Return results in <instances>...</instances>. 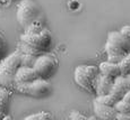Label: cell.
<instances>
[{
  "label": "cell",
  "mask_w": 130,
  "mask_h": 120,
  "mask_svg": "<svg viewBox=\"0 0 130 120\" xmlns=\"http://www.w3.org/2000/svg\"><path fill=\"white\" fill-rule=\"evenodd\" d=\"M14 89H16V91L19 92L21 94L29 96L33 98H44L51 93L52 87L51 84L47 82V80L37 77L31 82L16 84Z\"/></svg>",
  "instance_id": "obj_6"
},
{
  "label": "cell",
  "mask_w": 130,
  "mask_h": 120,
  "mask_svg": "<svg viewBox=\"0 0 130 120\" xmlns=\"http://www.w3.org/2000/svg\"><path fill=\"white\" fill-rule=\"evenodd\" d=\"M52 119V116L51 113H49V112H37V113H33L31 114V116L26 117L25 120H50Z\"/></svg>",
  "instance_id": "obj_19"
},
{
  "label": "cell",
  "mask_w": 130,
  "mask_h": 120,
  "mask_svg": "<svg viewBox=\"0 0 130 120\" xmlns=\"http://www.w3.org/2000/svg\"><path fill=\"white\" fill-rule=\"evenodd\" d=\"M21 41L43 53H49L52 47L51 33L42 26V22H33L24 28Z\"/></svg>",
  "instance_id": "obj_1"
},
{
  "label": "cell",
  "mask_w": 130,
  "mask_h": 120,
  "mask_svg": "<svg viewBox=\"0 0 130 120\" xmlns=\"http://www.w3.org/2000/svg\"><path fill=\"white\" fill-rule=\"evenodd\" d=\"M33 69L35 70L39 77L49 80L50 77L53 76V74L58 69V61L53 55L43 53L36 57Z\"/></svg>",
  "instance_id": "obj_7"
},
{
  "label": "cell",
  "mask_w": 130,
  "mask_h": 120,
  "mask_svg": "<svg viewBox=\"0 0 130 120\" xmlns=\"http://www.w3.org/2000/svg\"><path fill=\"white\" fill-rule=\"evenodd\" d=\"M106 61L112 63H119L120 59L130 53V41L126 39L120 32H110L105 43Z\"/></svg>",
  "instance_id": "obj_2"
},
{
  "label": "cell",
  "mask_w": 130,
  "mask_h": 120,
  "mask_svg": "<svg viewBox=\"0 0 130 120\" xmlns=\"http://www.w3.org/2000/svg\"><path fill=\"white\" fill-rule=\"evenodd\" d=\"M69 118L72 119V120H86L87 118L85 116H83L82 113H79V112H77V111H72L70 112V114H69Z\"/></svg>",
  "instance_id": "obj_22"
},
{
  "label": "cell",
  "mask_w": 130,
  "mask_h": 120,
  "mask_svg": "<svg viewBox=\"0 0 130 120\" xmlns=\"http://www.w3.org/2000/svg\"><path fill=\"white\" fill-rule=\"evenodd\" d=\"M37 74L35 70L32 66H23L21 65L17 69L16 74H15V85L21 83H26V82H31L33 80L37 79Z\"/></svg>",
  "instance_id": "obj_10"
},
{
  "label": "cell",
  "mask_w": 130,
  "mask_h": 120,
  "mask_svg": "<svg viewBox=\"0 0 130 120\" xmlns=\"http://www.w3.org/2000/svg\"><path fill=\"white\" fill-rule=\"evenodd\" d=\"M95 101L100 102V103H103V104H106V106H111V107H114L116 103L119 101L113 94L109 93V94H104V96H96L95 98Z\"/></svg>",
  "instance_id": "obj_17"
},
{
  "label": "cell",
  "mask_w": 130,
  "mask_h": 120,
  "mask_svg": "<svg viewBox=\"0 0 130 120\" xmlns=\"http://www.w3.org/2000/svg\"><path fill=\"white\" fill-rule=\"evenodd\" d=\"M127 77H128V81H129V84H130V74H129V75L127 76Z\"/></svg>",
  "instance_id": "obj_25"
},
{
  "label": "cell",
  "mask_w": 130,
  "mask_h": 120,
  "mask_svg": "<svg viewBox=\"0 0 130 120\" xmlns=\"http://www.w3.org/2000/svg\"><path fill=\"white\" fill-rule=\"evenodd\" d=\"M17 51L21 52V53H24V54L33 55V56H39V55L43 54V52L37 51L36 48H34V47L29 46L28 44L24 43V42H22V41L18 43V49H17Z\"/></svg>",
  "instance_id": "obj_16"
},
{
  "label": "cell",
  "mask_w": 130,
  "mask_h": 120,
  "mask_svg": "<svg viewBox=\"0 0 130 120\" xmlns=\"http://www.w3.org/2000/svg\"><path fill=\"white\" fill-rule=\"evenodd\" d=\"M99 71L101 74L112 77V79L120 75V69H119L118 63H112V62H109V61L102 62L99 66Z\"/></svg>",
  "instance_id": "obj_12"
},
{
  "label": "cell",
  "mask_w": 130,
  "mask_h": 120,
  "mask_svg": "<svg viewBox=\"0 0 130 120\" xmlns=\"http://www.w3.org/2000/svg\"><path fill=\"white\" fill-rule=\"evenodd\" d=\"M19 54H21V65L33 67L34 62H35L37 56H33V55H29V54H24V53H21V52H19Z\"/></svg>",
  "instance_id": "obj_18"
},
{
  "label": "cell",
  "mask_w": 130,
  "mask_h": 120,
  "mask_svg": "<svg viewBox=\"0 0 130 120\" xmlns=\"http://www.w3.org/2000/svg\"><path fill=\"white\" fill-rule=\"evenodd\" d=\"M99 74V67L94 65H79L75 69L74 79L77 85L88 93L95 94V81Z\"/></svg>",
  "instance_id": "obj_5"
},
{
  "label": "cell",
  "mask_w": 130,
  "mask_h": 120,
  "mask_svg": "<svg viewBox=\"0 0 130 120\" xmlns=\"http://www.w3.org/2000/svg\"><path fill=\"white\" fill-rule=\"evenodd\" d=\"M21 66V54L18 51L7 55L0 61V86L15 87V74Z\"/></svg>",
  "instance_id": "obj_3"
},
{
  "label": "cell",
  "mask_w": 130,
  "mask_h": 120,
  "mask_svg": "<svg viewBox=\"0 0 130 120\" xmlns=\"http://www.w3.org/2000/svg\"><path fill=\"white\" fill-rule=\"evenodd\" d=\"M17 21L23 28L33 22H42V15L39 6L33 0H21L17 5Z\"/></svg>",
  "instance_id": "obj_4"
},
{
  "label": "cell",
  "mask_w": 130,
  "mask_h": 120,
  "mask_svg": "<svg viewBox=\"0 0 130 120\" xmlns=\"http://www.w3.org/2000/svg\"><path fill=\"white\" fill-rule=\"evenodd\" d=\"M119 32H120V34L124 37V38L128 39V41H130V25L123 26Z\"/></svg>",
  "instance_id": "obj_21"
},
{
  "label": "cell",
  "mask_w": 130,
  "mask_h": 120,
  "mask_svg": "<svg viewBox=\"0 0 130 120\" xmlns=\"http://www.w3.org/2000/svg\"><path fill=\"white\" fill-rule=\"evenodd\" d=\"M129 90H130V84L128 81V77L123 75H119L114 77V81H113V84H112V89L110 93L113 94L118 100H120Z\"/></svg>",
  "instance_id": "obj_9"
},
{
  "label": "cell",
  "mask_w": 130,
  "mask_h": 120,
  "mask_svg": "<svg viewBox=\"0 0 130 120\" xmlns=\"http://www.w3.org/2000/svg\"><path fill=\"white\" fill-rule=\"evenodd\" d=\"M6 52H7V45L6 41H5L4 36L0 34V61L6 56Z\"/></svg>",
  "instance_id": "obj_20"
},
{
  "label": "cell",
  "mask_w": 130,
  "mask_h": 120,
  "mask_svg": "<svg viewBox=\"0 0 130 120\" xmlns=\"http://www.w3.org/2000/svg\"><path fill=\"white\" fill-rule=\"evenodd\" d=\"M116 119L117 120H130V112H118Z\"/></svg>",
  "instance_id": "obj_23"
},
{
  "label": "cell",
  "mask_w": 130,
  "mask_h": 120,
  "mask_svg": "<svg viewBox=\"0 0 130 120\" xmlns=\"http://www.w3.org/2000/svg\"><path fill=\"white\" fill-rule=\"evenodd\" d=\"M9 98H10V91L4 86H0V112L6 111L9 104Z\"/></svg>",
  "instance_id": "obj_14"
},
{
  "label": "cell",
  "mask_w": 130,
  "mask_h": 120,
  "mask_svg": "<svg viewBox=\"0 0 130 120\" xmlns=\"http://www.w3.org/2000/svg\"><path fill=\"white\" fill-rule=\"evenodd\" d=\"M117 112H130V90L114 106Z\"/></svg>",
  "instance_id": "obj_13"
},
{
  "label": "cell",
  "mask_w": 130,
  "mask_h": 120,
  "mask_svg": "<svg viewBox=\"0 0 130 120\" xmlns=\"http://www.w3.org/2000/svg\"><path fill=\"white\" fill-rule=\"evenodd\" d=\"M120 69V75L128 76L130 74V53L123 56L118 63Z\"/></svg>",
  "instance_id": "obj_15"
},
{
  "label": "cell",
  "mask_w": 130,
  "mask_h": 120,
  "mask_svg": "<svg viewBox=\"0 0 130 120\" xmlns=\"http://www.w3.org/2000/svg\"><path fill=\"white\" fill-rule=\"evenodd\" d=\"M93 107L96 118L101 120H114L117 117V113H118L114 107L100 103V102L95 101V100L93 102Z\"/></svg>",
  "instance_id": "obj_8"
},
{
  "label": "cell",
  "mask_w": 130,
  "mask_h": 120,
  "mask_svg": "<svg viewBox=\"0 0 130 120\" xmlns=\"http://www.w3.org/2000/svg\"><path fill=\"white\" fill-rule=\"evenodd\" d=\"M4 116H5V113H4V112H0V120H1V119H4Z\"/></svg>",
  "instance_id": "obj_24"
},
{
  "label": "cell",
  "mask_w": 130,
  "mask_h": 120,
  "mask_svg": "<svg viewBox=\"0 0 130 120\" xmlns=\"http://www.w3.org/2000/svg\"><path fill=\"white\" fill-rule=\"evenodd\" d=\"M113 81H114V79L100 73L96 81H95V94H96V96L109 94L110 92H111Z\"/></svg>",
  "instance_id": "obj_11"
}]
</instances>
